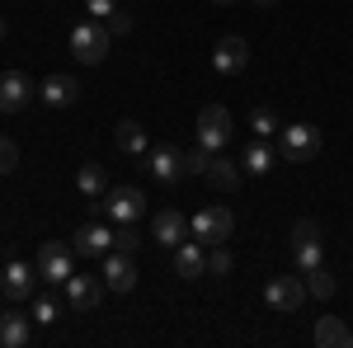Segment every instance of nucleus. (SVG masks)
I'll return each mask as SVG.
<instances>
[{
    "label": "nucleus",
    "instance_id": "1",
    "mask_svg": "<svg viewBox=\"0 0 353 348\" xmlns=\"http://www.w3.org/2000/svg\"><path fill=\"white\" fill-rule=\"evenodd\" d=\"M109 43H113V33L104 28V19H85V24L71 28V57L85 61V66H99L109 57Z\"/></svg>",
    "mask_w": 353,
    "mask_h": 348
},
{
    "label": "nucleus",
    "instance_id": "2",
    "mask_svg": "<svg viewBox=\"0 0 353 348\" xmlns=\"http://www.w3.org/2000/svg\"><path fill=\"white\" fill-rule=\"evenodd\" d=\"M316 151H321V127H311V123H288V127H278V156L288 165H306Z\"/></svg>",
    "mask_w": 353,
    "mask_h": 348
},
{
    "label": "nucleus",
    "instance_id": "3",
    "mask_svg": "<svg viewBox=\"0 0 353 348\" xmlns=\"http://www.w3.org/2000/svg\"><path fill=\"white\" fill-rule=\"evenodd\" d=\"M189 231H193V240H203V245H226L236 236V212L221 207V203H212V207H203V212L189 221Z\"/></svg>",
    "mask_w": 353,
    "mask_h": 348
},
{
    "label": "nucleus",
    "instance_id": "4",
    "mask_svg": "<svg viewBox=\"0 0 353 348\" xmlns=\"http://www.w3.org/2000/svg\"><path fill=\"white\" fill-rule=\"evenodd\" d=\"M236 132V123H231V108L226 104H208L198 113V146H208V151H221L226 141Z\"/></svg>",
    "mask_w": 353,
    "mask_h": 348
},
{
    "label": "nucleus",
    "instance_id": "5",
    "mask_svg": "<svg viewBox=\"0 0 353 348\" xmlns=\"http://www.w3.org/2000/svg\"><path fill=\"white\" fill-rule=\"evenodd\" d=\"M292 264H297V273L321 268V226L311 216L292 221Z\"/></svg>",
    "mask_w": 353,
    "mask_h": 348
},
{
    "label": "nucleus",
    "instance_id": "6",
    "mask_svg": "<svg viewBox=\"0 0 353 348\" xmlns=\"http://www.w3.org/2000/svg\"><path fill=\"white\" fill-rule=\"evenodd\" d=\"M264 301H269L273 311H297L301 301H306V273L292 278V273H278L264 283Z\"/></svg>",
    "mask_w": 353,
    "mask_h": 348
},
{
    "label": "nucleus",
    "instance_id": "7",
    "mask_svg": "<svg viewBox=\"0 0 353 348\" xmlns=\"http://www.w3.org/2000/svg\"><path fill=\"white\" fill-rule=\"evenodd\" d=\"M113 221H137V216H146V193L137 184H123V188H109L104 193V203H99Z\"/></svg>",
    "mask_w": 353,
    "mask_h": 348
},
{
    "label": "nucleus",
    "instance_id": "8",
    "mask_svg": "<svg viewBox=\"0 0 353 348\" xmlns=\"http://www.w3.org/2000/svg\"><path fill=\"white\" fill-rule=\"evenodd\" d=\"M71 254H76V249H66V245L48 240L43 249H38V259H33L38 278H48V283H61V287H66V278L76 273V268H71Z\"/></svg>",
    "mask_w": 353,
    "mask_h": 348
},
{
    "label": "nucleus",
    "instance_id": "9",
    "mask_svg": "<svg viewBox=\"0 0 353 348\" xmlns=\"http://www.w3.org/2000/svg\"><path fill=\"white\" fill-rule=\"evenodd\" d=\"M104 292H109L104 278H90V273H71V278H66V301H71L76 311H85V316L104 301Z\"/></svg>",
    "mask_w": 353,
    "mask_h": 348
},
{
    "label": "nucleus",
    "instance_id": "10",
    "mask_svg": "<svg viewBox=\"0 0 353 348\" xmlns=\"http://www.w3.org/2000/svg\"><path fill=\"white\" fill-rule=\"evenodd\" d=\"M33 94H38V85L28 81L24 71H5V76H0V113H19V108H28Z\"/></svg>",
    "mask_w": 353,
    "mask_h": 348
},
{
    "label": "nucleus",
    "instance_id": "11",
    "mask_svg": "<svg viewBox=\"0 0 353 348\" xmlns=\"http://www.w3.org/2000/svg\"><path fill=\"white\" fill-rule=\"evenodd\" d=\"M99 278H104V287H109V292H132V287H137V264H132V254H118V249H109V254H104V268H99Z\"/></svg>",
    "mask_w": 353,
    "mask_h": 348
},
{
    "label": "nucleus",
    "instance_id": "12",
    "mask_svg": "<svg viewBox=\"0 0 353 348\" xmlns=\"http://www.w3.org/2000/svg\"><path fill=\"white\" fill-rule=\"evenodd\" d=\"M245 61H250V43H245L241 33H226V38H217V48H212V66H217L221 76H236V71H245Z\"/></svg>",
    "mask_w": 353,
    "mask_h": 348
},
{
    "label": "nucleus",
    "instance_id": "13",
    "mask_svg": "<svg viewBox=\"0 0 353 348\" xmlns=\"http://www.w3.org/2000/svg\"><path fill=\"white\" fill-rule=\"evenodd\" d=\"M146 170H151V179H161V184H179V179H184V156H179L174 146H156V151H146Z\"/></svg>",
    "mask_w": 353,
    "mask_h": 348
},
{
    "label": "nucleus",
    "instance_id": "14",
    "mask_svg": "<svg viewBox=\"0 0 353 348\" xmlns=\"http://www.w3.org/2000/svg\"><path fill=\"white\" fill-rule=\"evenodd\" d=\"M71 249H76V254H85V259H104V254L113 249V231L90 221V226H81V231L71 236Z\"/></svg>",
    "mask_w": 353,
    "mask_h": 348
},
{
    "label": "nucleus",
    "instance_id": "15",
    "mask_svg": "<svg viewBox=\"0 0 353 348\" xmlns=\"http://www.w3.org/2000/svg\"><path fill=\"white\" fill-rule=\"evenodd\" d=\"M38 99L48 108H71L81 99V81L76 76H48V81L38 85Z\"/></svg>",
    "mask_w": 353,
    "mask_h": 348
},
{
    "label": "nucleus",
    "instance_id": "16",
    "mask_svg": "<svg viewBox=\"0 0 353 348\" xmlns=\"http://www.w3.org/2000/svg\"><path fill=\"white\" fill-rule=\"evenodd\" d=\"M0 278H5V283H0V292L10 296V301H28V296H33V283H38V268L14 259V264H5Z\"/></svg>",
    "mask_w": 353,
    "mask_h": 348
},
{
    "label": "nucleus",
    "instance_id": "17",
    "mask_svg": "<svg viewBox=\"0 0 353 348\" xmlns=\"http://www.w3.org/2000/svg\"><path fill=\"white\" fill-rule=\"evenodd\" d=\"M311 344L316 348H353V329L339 316H321L316 329H311Z\"/></svg>",
    "mask_w": 353,
    "mask_h": 348
},
{
    "label": "nucleus",
    "instance_id": "18",
    "mask_svg": "<svg viewBox=\"0 0 353 348\" xmlns=\"http://www.w3.org/2000/svg\"><path fill=\"white\" fill-rule=\"evenodd\" d=\"M151 231H156V240H161L165 249H174V245H184V240H189V221H184V212H174V207L156 212Z\"/></svg>",
    "mask_w": 353,
    "mask_h": 348
},
{
    "label": "nucleus",
    "instance_id": "19",
    "mask_svg": "<svg viewBox=\"0 0 353 348\" xmlns=\"http://www.w3.org/2000/svg\"><path fill=\"white\" fill-rule=\"evenodd\" d=\"M273 165H278V146H269L264 136H254V141L241 151V170H245V174H254V179H259V174H269Z\"/></svg>",
    "mask_w": 353,
    "mask_h": 348
},
{
    "label": "nucleus",
    "instance_id": "20",
    "mask_svg": "<svg viewBox=\"0 0 353 348\" xmlns=\"http://www.w3.org/2000/svg\"><path fill=\"white\" fill-rule=\"evenodd\" d=\"M33 316H19V311H0V348H24L33 339Z\"/></svg>",
    "mask_w": 353,
    "mask_h": 348
},
{
    "label": "nucleus",
    "instance_id": "21",
    "mask_svg": "<svg viewBox=\"0 0 353 348\" xmlns=\"http://www.w3.org/2000/svg\"><path fill=\"white\" fill-rule=\"evenodd\" d=\"M174 273H179V278H203V273H208V254H203V240H184V245H174Z\"/></svg>",
    "mask_w": 353,
    "mask_h": 348
},
{
    "label": "nucleus",
    "instance_id": "22",
    "mask_svg": "<svg viewBox=\"0 0 353 348\" xmlns=\"http://www.w3.org/2000/svg\"><path fill=\"white\" fill-rule=\"evenodd\" d=\"M203 179H208V184L212 188H221V193H231V188L241 184V161H226V156H212V161H208V170H203Z\"/></svg>",
    "mask_w": 353,
    "mask_h": 348
},
{
    "label": "nucleus",
    "instance_id": "23",
    "mask_svg": "<svg viewBox=\"0 0 353 348\" xmlns=\"http://www.w3.org/2000/svg\"><path fill=\"white\" fill-rule=\"evenodd\" d=\"M113 141H118V151H123V156H146V151H151L146 127H141V123H132V118H123V123H118Z\"/></svg>",
    "mask_w": 353,
    "mask_h": 348
},
{
    "label": "nucleus",
    "instance_id": "24",
    "mask_svg": "<svg viewBox=\"0 0 353 348\" xmlns=\"http://www.w3.org/2000/svg\"><path fill=\"white\" fill-rule=\"evenodd\" d=\"M76 188H81L85 198H104V193H109V174H104V165H81V170H76Z\"/></svg>",
    "mask_w": 353,
    "mask_h": 348
},
{
    "label": "nucleus",
    "instance_id": "25",
    "mask_svg": "<svg viewBox=\"0 0 353 348\" xmlns=\"http://www.w3.org/2000/svg\"><path fill=\"white\" fill-rule=\"evenodd\" d=\"M334 287H339V283L330 278L325 268H311V273H306V292L316 296V301H330V296H334Z\"/></svg>",
    "mask_w": 353,
    "mask_h": 348
},
{
    "label": "nucleus",
    "instance_id": "26",
    "mask_svg": "<svg viewBox=\"0 0 353 348\" xmlns=\"http://www.w3.org/2000/svg\"><path fill=\"white\" fill-rule=\"evenodd\" d=\"M113 249H118V254H137V249H141V236L132 231V221H118V231H113Z\"/></svg>",
    "mask_w": 353,
    "mask_h": 348
},
{
    "label": "nucleus",
    "instance_id": "27",
    "mask_svg": "<svg viewBox=\"0 0 353 348\" xmlns=\"http://www.w3.org/2000/svg\"><path fill=\"white\" fill-rule=\"evenodd\" d=\"M231 268H236L231 249H226V245H212V249H208V273H212V278H226Z\"/></svg>",
    "mask_w": 353,
    "mask_h": 348
},
{
    "label": "nucleus",
    "instance_id": "28",
    "mask_svg": "<svg viewBox=\"0 0 353 348\" xmlns=\"http://www.w3.org/2000/svg\"><path fill=\"white\" fill-rule=\"evenodd\" d=\"M250 132L269 141V136H278V118H273L269 108H254V113H250Z\"/></svg>",
    "mask_w": 353,
    "mask_h": 348
},
{
    "label": "nucleus",
    "instance_id": "29",
    "mask_svg": "<svg viewBox=\"0 0 353 348\" xmlns=\"http://www.w3.org/2000/svg\"><path fill=\"white\" fill-rule=\"evenodd\" d=\"M57 316H61V301H57V296H38V301H33V320L38 325H52Z\"/></svg>",
    "mask_w": 353,
    "mask_h": 348
},
{
    "label": "nucleus",
    "instance_id": "30",
    "mask_svg": "<svg viewBox=\"0 0 353 348\" xmlns=\"http://www.w3.org/2000/svg\"><path fill=\"white\" fill-rule=\"evenodd\" d=\"M212 156H217V151H208V146L189 151V156H184V174H198V179H203V170H208V161H212Z\"/></svg>",
    "mask_w": 353,
    "mask_h": 348
},
{
    "label": "nucleus",
    "instance_id": "31",
    "mask_svg": "<svg viewBox=\"0 0 353 348\" xmlns=\"http://www.w3.org/2000/svg\"><path fill=\"white\" fill-rule=\"evenodd\" d=\"M14 165H19V146L0 132V174H14Z\"/></svg>",
    "mask_w": 353,
    "mask_h": 348
},
{
    "label": "nucleus",
    "instance_id": "32",
    "mask_svg": "<svg viewBox=\"0 0 353 348\" xmlns=\"http://www.w3.org/2000/svg\"><path fill=\"white\" fill-rule=\"evenodd\" d=\"M104 28H109V33H132V14H128V10L118 5L109 19H104Z\"/></svg>",
    "mask_w": 353,
    "mask_h": 348
},
{
    "label": "nucleus",
    "instance_id": "33",
    "mask_svg": "<svg viewBox=\"0 0 353 348\" xmlns=\"http://www.w3.org/2000/svg\"><path fill=\"white\" fill-rule=\"evenodd\" d=\"M85 10H90V19H109L118 10V0H85Z\"/></svg>",
    "mask_w": 353,
    "mask_h": 348
},
{
    "label": "nucleus",
    "instance_id": "34",
    "mask_svg": "<svg viewBox=\"0 0 353 348\" xmlns=\"http://www.w3.org/2000/svg\"><path fill=\"white\" fill-rule=\"evenodd\" d=\"M254 5H259V10H269V5H278V0H254Z\"/></svg>",
    "mask_w": 353,
    "mask_h": 348
},
{
    "label": "nucleus",
    "instance_id": "35",
    "mask_svg": "<svg viewBox=\"0 0 353 348\" xmlns=\"http://www.w3.org/2000/svg\"><path fill=\"white\" fill-rule=\"evenodd\" d=\"M0 43H5V19H0Z\"/></svg>",
    "mask_w": 353,
    "mask_h": 348
},
{
    "label": "nucleus",
    "instance_id": "36",
    "mask_svg": "<svg viewBox=\"0 0 353 348\" xmlns=\"http://www.w3.org/2000/svg\"><path fill=\"white\" fill-rule=\"evenodd\" d=\"M212 5H231V0H212Z\"/></svg>",
    "mask_w": 353,
    "mask_h": 348
}]
</instances>
